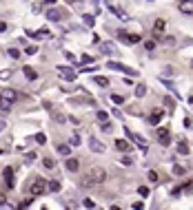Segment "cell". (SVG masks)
<instances>
[{
    "label": "cell",
    "instance_id": "obj_11",
    "mask_svg": "<svg viewBox=\"0 0 193 210\" xmlns=\"http://www.w3.org/2000/svg\"><path fill=\"white\" fill-rule=\"evenodd\" d=\"M67 170H69V173H78V170H80V161H78L76 157H69V159H67Z\"/></svg>",
    "mask_w": 193,
    "mask_h": 210
},
{
    "label": "cell",
    "instance_id": "obj_55",
    "mask_svg": "<svg viewBox=\"0 0 193 210\" xmlns=\"http://www.w3.org/2000/svg\"><path fill=\"white\" fill-rule=\"evenodd\" d=\"M191 69H193V60H191Z\"/></svg>",
    "mask_w": 193,
    "mask_h": 210
},
{
    "label": "cell",
    "instance_id": "obj_46",
    "mask_svg": "<svg viewBox=\"0 0 193 210\" xmlns=\"http://www.w3.org/2000/svg\"><path fill=\"white\" fill-rule=\"evenodd\" d=\"M31 9H33V13H40V11H42V5H40V2H38V5H33V7H31Z\"/></svg>",
    "mask_w": 193,
    "mask_h": 210
},
{
    "label": "cell",
    "instance_id": "obj_51",
    "mask_svg": "<svg viewBox=\"0 0 193 210\" xmlns=\"http://www.w3.org/2000/svg\"><path fill=\"white\" fill-rule=\"evenodd\" d=\"M7 31V22H0V33H5Z\"/></svg>",
    "mask_w": 193,
    "mask_h": 210
},
{
    "label": "cell",
    "instance_id": "obj_32",
    "mask_svg": "<svg viewBox=\"0 0 193 210\" xmlns=\"http://www.w3.org/2000/svg\"><path fill=\"white\" fill-rule=\"evenodd\" d=\"M25 53H27V55H36V53H38V46H36V44H33V46H27Z\"/></svg>",
    "mask_w": 193,
    "mask_h": 210
},
{
    "label": "cell",
    "instance_id": "obj_3",
    "mask_svg": "<svg viewBox=\"0 0 193 210\" xmlns=\"http://www.w3.org/2000/svg\"><path fill=\"white\" fill-rule=\"evenodd\" d=\"M44 190H47V181H44L42 177L33 179V184H31V195H33V197H40Z\"/></svg>",
    "mask_w": 193,
    "mask_h": 210
},
{
    "label": "cell",
    "instance_id": "obj_17",
    "mask_svg": "<svg viewBox=\"0 0 193 210\" xmlns=\"http://www.w3.org/2000/svg\"><path fill=\"white\" fill-rule=\"evenodd\" d=\"M133 95H135V98H144V95H147V84L140 82V84L135 86V91H133Z\"/></svg>",
    "mask_w": 193,
    "mask_h": 210
},
{
    "label": "cell",
    "instance_id": "obj_23",
    "mask_svg": "<svg viewBox=\"0 0 193 210\" xmlns=\"http://www.w3.org/2000/svg\"><path fill=\"white\" fill-rule=\"evenodd\" d=\"M164 29V20H155V25H153V33H162Z\"/></svg>",
    "mask_w": 193,
    "mask_h": 210
},
{
    "label": "cell",
    "instance_id": "obj_57",
    "mask_svg": "<svg viewBox=\"0 0 193 210\" xmlns=\"http://www.w3.org/2000/svg\"><path fill=\"white\" fill-rule=\"evenodd\" d=\"M107 2H109V0H107Z\"/></svg>",
    "mask_w": 193,
    "mask_h": 210
},
{
    "label": "cell",
    "instance_id": "obj_38",
    "mask_svg": "<svg viewBox=\"0 0 193 210\" xmlns=\"http://www.w3.org/2000/svg\"><path fill=\"white\" fill-rule=\"evenodd\" d=\"M64 58L69 60V64H76V55L74 53H64Z\"/></svg>",
    "mask_w": 193,
    "mask_h": 210
},
{
    "label": "cell",
    "instance_id": "obj_49",
    "mask_svg": "<svg viewBox=\"0 0 193 210\" xmlns=\"http://www.w3.org/2000/svg\"><path fill=\"white\" fill-rule=\"evenodd\" d=\"M0 206H7V197H5L3 193H0Z\"/></svg>",
    "mask_w": 193,
    "mask_h": 210
},
{
    "label": "cell",
    "instance_id": "obj_29",
    "mask_svg": "<svg viewBox=\"0 0 193 210\" xmlns=\"http://www.w3.org/2000/svg\"><path fill=\"white\" fill-rule=\"evenodd\" d=\"M120 164H122V166H131V164H133V159H131L129 155H124L122 159H120Z\"/></svg>",
    "mask_w": 193,
    "mask_h": 210
},
{
    "label": "cell",
    "instance_id": "obj_27",
    "mask_svg": "<svg viewBox=\"0 0 193 210\" xmlns=\"http://www.w3.org/2000/svg\"><path fill=\"white\" fill-rule=\"evenodd\" d=\"M189 150H191V148H189L184 142H182V144H178V153H180V155H189Z\"/></svg>",
    "mask_w": 193,
    "mask_h": 210
},
{
    "label": "cell",
    "instance_id": "obj_42",
    "mask_svg": "<svg viewBox=\"0 0 193 210\" xmlns=\"http://www.w3.org/2000/svg\"><path fill=\"white\" fill-rule=\"evenodd\" d=\"M31 201H33V195H31V199H25V201H20V208H27Z\"/></svg>",
    "mask_w": 193,
    "mask_h": 210
},
{
    "label": "cell",
    "instance_id": "obj_31",
    "mask_svg": "<svg viewBox=\"0 0 193 210\" xmlns=\"http://www.w3.org/2000/svg\"><path fill=\"white\" fill-rule=\"evenodd\" d=\"M11 78V71L9 69H3V71H0V80H9Z\"/></svg>",
    "mask_w": 193,
    "mask_h": 210
},
{
    "label": "cell",
    "instance_id": "obj_21",
    "mask_svg": "<svg viewBox=\"0 0 193 210\" xmlns=\"http://www.w3.org/2000/svg\"><path fill=\"white\" fill-rule=\"evenodd\" d=\"M95 84H98V86H102V88H107V86H109V78H102V75H98V78H95Z\"/></svg>",
    "mask_w": 193,
    "mask_h": 210
},
{
    "label": "cell",
    "instance_id": "obj_34",
    "mask_svg": "<svg viewBox=\"0 0 193 210\" xmlns=\"http://www.w3.org/2000/svg\"><path fill=\"white\" fill-rule=\"evenodd\" d=\"M36 142H38V144H44V142H47V135H44V133H38V135H36Z\"/></svg>",
    "mask_w": 193,
    "mask_h": 210
},
{
    "label": "cell",
    "instance_id": "obj_13",
    "mask_svg": "<svg viewBox=\"0 0 193 210\" xmlns=\"http://www.w3.org/2000/svg\"><path fill=\"white\" fill-rule=\"evenodd\" d=\"M89 148H91L93 153H104V146H102L95 137H89Z\"/></svg>",
    "mask_w": 193,
    "mask_h": 210
},
{
    "label": "cell",
    "instance_id": "obj_24",
    "mask_svg": "<svg viewBox=\"0 0 193 210\" xmlns=\"http://www.w3.org/2000/svg\"><path fill=\"white\" fill-rule=\"evenodd\" d=\"M155 44H158L155 38H153V40H147V42H144V49H147V51H153V49H155Z\"/></svg>",
    "mask_w": 193,
    "mask_h": 210
},
{
    "label": "cell",
    "instance_id": "obj_53",
    "mask_svg": "<svg viewBox=\"0 0 193 210\" xmlns=\"http://www.w3.org/2000/svg\"><path fill=\"white\" fill-rule=\"evenodd\" d=\"M189 104H191V106H193V95H189Z\"/></svg>",
    "mask_w": 193,
    "mask_h": 210
},
{
    "label": "cell",
    "instance_id": "obj_30",
    "mask_svg": "<svg viewBox=\"0 0 193 210\" xmlns=\"http://www.w3.org/2000/svg\"><path fill=\"white\" fill-rule=\"evenodd\" d=\"M158 179H160L158 173H155V170H149V181H151V184H158Z\"/></svg>",
    "mask_w": 193,
    "mask_h": 210
},
{
    "label": "cell",
    "instance_id": "obj_37",
    "mask_svg": "<svg viewBox=\"0 0 193 210\" xmlns=\"http://www.w3.org/2000/svg\"><path fill=\"white\" fill-rule=\"evenodd\" d=\"M186 170L182 168V166H173V175H184Z\"/></svg>",
    "mask_w": 193,
    "mask_h": 210
},
{
    "label": "cell",
    "instance_id": "obj_2",
    "mask_svg": "<svg viewBox=\"0 0 193 210\" xmlns=\"http://www.w3.org/2000/svg\"><path fill=\"white\" fill-rule=\"evenodd\" d=\"M107 179V173H104V168H100V166H93L91 170H89V175H87V184H102Z\"/></svg>",
    "mask_w": 193,
    "mask_h": 210
},
{
    "label": "cell",
    "instance_id": "obj_10",
    "mask_svg": "<svg viewBox=\"0 0 193 210\" xmlns=\"http://www.w3.org/2000/svg\"><path fill=\"white\" fill-rule=\"evenodd\" d=\"M3 179H5V184H7V188H13V168H11V166H7V168L3 170Z\"/></svg>",
    "mask_w": 193,
    "mask_h": 210
},
{
    "label": "cell",
    "instance_id": "obj_14",
    "mask_svg": "<svg viewBox=\"0 0 193 210\" xmlns=\"http://www.w3.org/2000/svg\"><path fill=\"white\" fill-rule=\"evenodd\" d=\"M113 144H115V148H118V150H122V153H127V150L131 148V144L127 142V139H115Z\"/></svg>",
    "mask_w": 193,
    "mask_h": 210
},
{
    "label": "cell",
    "instance_id": "obj_7",
    "mask_svg": "<svg viewBox=\"0 0 193 210\" xmlns=\"http://www.w3.org/2000/svg\"><path fill=\"white\" fill-rule=\"evenodd\" d=\"M118 38L124 40V42H129V44H138V42L142 40L138 33H127V31H118Z\"/></svg>",
    "mask_w": 193,
    "mask_h": 210
},
{
    "label": "cell",
    "instance_id": "obj_39",
    "mask_svg": "<svg viewBox=\"0 0 193 210\" xmlns=\"http://www.w3.org/2000/svg\"><path fill=\"white\" fill-rule=\"evenodd\" d=\"M84 25H87V27H93V16H84Z\"/></svg>",
    "mask_w": 193,
    "mask_h": 210
},
{
    "label": "cell",
    "instance_id": "obj_16",
    "mask_svg": "<svg viewBox=\"0 0 193 210\" xmlns=\"http://www.w3.org/2000/svg\"><path fill=\"white\" fill-rule=\"evenodd\" d=\"M162 117H164V113H162V111H153V113H151V117H149V122L155 126V124L162 122Z\"/></svg>",
    "mask_w": 193,
    "mask_h": 210
},
{
    "label": "cell",
    "instance_id": "obj_5",
    "mask_svg": "<svg viewBox=\"0 0 193 210\" xmlns=\"http://www.w3.org/2000/svg\"><path fill=\"white\" fill-rule=\"evenodd\" d=\"M107 69H113V71H122V73H127L129 78H133V75H138L131 66H124V64H120V62H107Z\"/></svg>",
    "mask_w": 193,
    "mask_h": 210
},
{
    "label": "cell",
    "instance_id": "obj_25",
    "mask_svg": "<svg viewBox=\"0 0 193 210\" xmlns=\"http://www.w3.org/2000/svg\"><path fill=\"white\" fill-rule=\"evenodd\" d=\"M95 117H98L100 122H109V113L107 111H98V113H95Z\"/></svg>",
    "mask_w": 193,
    "mask_h": 210
},
{
    "label": "cell",
    "instance_id": "obj_40",
    "mask_svg": "<svg viewBox=\"0 0 193 210\" xmlns=\"http://www.w3.org/2000/svg\"><path fill=\"white\" fill-rule=\"evenodd\" d=\"M138 193H140L142 197H147V195H149V188H147V186H140V190H138Z\"/></svg>",
    "mask_w": 193,
    "mask_h": 210
},
{
    "label": "cell",
    "instance_id": "obj_12",
    "mask_svg": "<svg viewBox=\"0 0 193 210\" xmlns=\"http://www.w3.org/2000/svg\"><path fill=\"white\" fill-rule=\"evenodd\" d=\"M178 9H180L182 13L191 16V13H193V0H184V2H180V5H178Z\"/></svg>",
    "mask_w": 193,
    "mask_h": 210
},
{
    "label": "cell",
    "instance_id": "obj_43",
    "mask_svg": "<svg viewBox=\"0 0 193 210\" xmlns=\"http://www.w3.org/2000/svg\"><path fill=\"white\" fill-rule=\"evenodd\" d=\"M91 62H93V55H84L82 58V64H91Z\"/></svg>",
    "mask_w": 193,
    "mask_h": 210
},
{
    "label": "cell",
    "instance_id": "obj_1",
    "mask_svg": "<svg viewBox=\"0 0 193 210\" xmlns=\"http://www.w3.org/2000/svg\"><path fill=\"white\" fill-rule=\"evenodd\" d=\"M16 102V91L13 88H5L0 93V111H11V104Z\"/></svg>",
    "mask_w": 193,
    "mask_h": 210
},
{
    "label": "cell",
    "instance_id": "obj_45",
    "mask_svg": "<svg viewBox=\"0 0 193 210\" xmlns=\"http://www.w3.org/2000/svg\"><path fill=\"white\" fill-rule=\"evenodd\" d=\"M164 106H175V102L171 98H164Z\"/></svg>",
    "mask_w": 193,
    "mask_h": 210
},
{
    "label": "cell",
    "instance_id": "obj_22",
    "mask_svg": "<svg viewBox=\"0 0 193 210\" xmlns=\"http://www.w3.org/2000/svg\"><path fill=\"white\" fill-rule=\"evenodd\" d=\"M47 190L58 193V190H60V181H49V184H47Z\"/></svg>",
    "mask_w": 193,
    "mask_h": 210
},
{
    "label": "cell",
    "instance_id": "obj_33",
    "mask_svg": "<svg viewBox=\"0 0 193 210\" xmlns=\"http://www.w3.org/2000/svg\"><path fill=\"white\" fill-rule=\"evenodd\" d=\"M111 100H113V104H122V102H124V98L118 95V93H115V95H111Z\"/></svg>",
    "mask_w": 193,
    "mask_h": 210
},
{
    "label": "cell",
    "instance_id": "obj_52",
    "mask_svg": "<svg viewBox=\"0 0 193 210\" xmlns=\"http://www.w3.org/2000/svg\"><path fill=\"white\" fill-rule=\"evenodd\" d=\"M5 126H7V124H5L3 120H0V133H3V131H5Z\"/></svg>",
    "mask_w": 193,
    "mask_h": 210
},
{
    "label": "cell",
    "instance_id": "obj_20",
    "mask_svg": "<svg viewBox=\"0 0 193 210\" xmlns=\"http://www.w3.org/2000/svg\"><path fill=\"white\" fill-rule=\"evenodd\" d=\"M7 55H9L11 60H18V58H22V55H20V51L16 49V46H11V49H7Z\"/></svg>",
    "mask_w": 193,
    "mask_h": 210
},
{
    "label": "cell",
    "instance_id": "obj_41",
    "mask_svg": "<svg viewBox=\"0 0 193 210\" xmlns=\"http://www.w3.org/2000/svg\"><path fill=\"white\" fill-rule=\"evenodd\" d=\"M82 206H84V208H95V203H93L91 199H84V201H82Z\"/></svg>",
    "mask_w": 193,
    "mask_h": 210
},
{
    "label": "cell",
    "instance_id": "obj_44",
    "mask_svg": "<svg viewBox=\"0 0 193 210\" xmlns=\"http://www.w3.org/2000/svg\"><path fill=\"white\" fill-rule=\"evenodd\" d=\"M131 208H133V210H142V208H144V203H142V201H135Z\"/></svg>",
    "mask_w": 193,
    "mask_h": 210
},
{
    "label": "cell",
    "instance_id": "obj_47",
    "mask_svg": "<svg viewBox=\"0 0 193 210\" xmlns=\"http://www.w3.org/2000/svg\"><path fill=\"white\" fill-rule=\"evenodd\" d=\"M164 75H173V69L171 66H164Z\"/></svg>",
    "mask_w": 193,
    "mask_h": 210
},
{
    "label": "cell",
    "instance_id": "obj_6",
    "mask_svg": "<svg viewBox=\"0 0 193 210\" xmlns=\"http://www.w3.org/2000/svg\"><path fill=\"white\" fill-rule=\"evenodd\" d=\"M56 69H58L60 78H62V80H69V82H74V80H76V75H78L71 66H56Z\"/></svg>",
    "mask_w": 193,
    "mask_h": 210
},
{
    "label": "cell",
    "instance_id": "obj_19",
    "mask_svg": "<svg viewBox=\"0 0 193 210\" xmlns=\"http://www.w3.org/2000/svg\"><path fill=\"white\" fill-rule=\"evenodd\" d=\"M58 153L64 155V157H69V153H71V144H69V146H67V144H58Z\"/></svg>",
    "mask_w": 193,
    "mask_h": 210
},
{
    "label": "cell",
    "instance_id": "obj_35",
    "mask_svg": "<svg viewBox=\"0 0 193 210\" xmlns=\"http://www.w3.org/2000/svg\"><path fill=\"white\" fill-rule=\"evenodd\" d=\"M44 36H49V31H47V29H40V31L33 33V38H44Z\"/></svg>",
    "mask_w": 193,
    "mask_h": 210
},
{
    "label": "cell",
    "instance_id": "obj_54",
    "mask_svg": "<svg viewBox=\"0 0 193 210\" xmlns=\"http://www.w3.org/2000/svg\"><path fill=\"white\" fill-rule=\"evenodd\" d=\"M3 153H5V150H3V148H0V155H3Z\"/></svg>",
    "mask_w": 193,
    "mask_h": 210
},
{
    "label": "cell",
    "instance_id": "obj_8",
    "mask_svg": "<svg viewBox=\"0 0 193 210\" xmlns=\"http://www.w3.org/2000/svg\"><path fill=\"white\" fill-rule=\"evenodd\" d=\"M158 139H160V144H162V146H169V144H171V135H169V128L160 126V128H158Z\"/></svg>",
    "mask_w": 193,
    "mask_h": 210
},
{
    "label": "cell",
    "instance_id": "obj_48",
    "mask_svg": "<svg viewBox=\"0 0 193 210\" xmlns=\"http://www.w3.org/2000/svg\"><path fill=\"white\" fill-rule=\"evenodd\" d=\"M184 126H186V128H193V122H191L189 117H184Z\"/></svg>",
    "mask_w": 193,
    "mask_h": 210
},
{
    "label": "cell",
    "instance_id": "obj_36",
    "mask_svg": "<svg viewBox=\"0 0 193 210\" xmlns=\"http://www.w3.org/2000/svg\"><path fill=\"white\" fill-rule=\"evenodd\" d=\"M100 128H102L104 133H111V131H113V126H111L109 122H102V126H100Z\"/></svg>",
    "mask_w": 193,
    "mask_h": 210
},
{
    "label": "cell",
    "instance_id": "obj_26",
    "mask_svg": "<svg viewBox=\"0 0 193 210\" xmlns=\"http://www.w3.org/2000/svg\"><path fill=\"white\" fill-rule=\"evenodd\" d=\"M42 166H44V168H53V166H56V161H53L51 157H44V159H42Z\"/></svg>",
    "mask_w": 193,
    "mask_h": 210
},
{
    "label": "cell",
    "instance_id": "obj_50",
    "mask_svg": "<svg viewBox=\"0 0 193 210\" xmlns=\"http://www.w3.org/2000/svg\"><path fill=\"white\" fill-rule=\"evenodd\" d=\"M42 5H47V7H53V5H56V0H44Z\"/></svg>",
    "mask_w": 193,
    "mask_h": 210
},
{
    "label": "cell",
    "instance_id": "obj_18",
    "mask_svg": "<svg viewBox=\"0 0 193 210\" xmlns=\"http://www.w3.org/2000/svg\"><path fill=\"white\" fill-rule=\"evenodd\" d=\"M22 73H25V78H27V80H38V73L33 71L31 66H25V69H22Z\"/></svg>",
    "mask_w": 193,
    "mask_h": 210
},
{
    "label": "cell",
    "instance_id": "obj_56",
    "mask_svg": "<svg viewBox=\"0 0 193 210\" xmlns=\"http://www.w3.org/2000/svg\"><path fill=\"white\" fill-rule=\"evenodd\" d=\"M180 2H184V0H180Z\"/></svg>",
    "mask_w": 193,
    "mask_h": 210
},
{
    "label": "cell",
    "instance_id": "obj_28",
    "mask_svg": "<svg viewBox=\"0 0 193 210\" xmlns=\"http://www.w3.org/2000/svg\"><path fill=\"white\" fill-rule=\"evenodd\" d=\"M71 146H80V135H78V133L71 135Z\"/></svg>",
    "mask_w": 193,
    "mask_h": 210
},
{
    "label": "cell",
    "instance_id": "obj_9",
    "mask_svg": "<svg viewBox=\"0 0 193 210\" xmlns=\"http://www.w3.org/2000/svg\"><path fill=\"white\" fill-rule=\"evenodd\" d=\"M47 20H51V22H60V20H62V11L56 9V7H49V11H47Z\"/></svg>",
    "mask_w": 193,
    "mask_h": 210
},
{
    "label": "cell",
    "instance_id": "obj_4",
    "mask_svg": "<svg viewBox=\"0 0 193 210\" xmlns=\"http://www.w3.org/2000/svg\"><path fill=\"white\" fill-rule=\"evenodd\" d=\"M124 131H127V137L131 139V142H135V144H138V148H140L142 153H147V148H149V146H147V139L140 137V135H135V133H131L129 128H124Z\"/></svg>",
    "mask_w": 193,
    "mask_h": 210
},
{
    "label": "cell",
    "instance_id": "obj_15",
    "mask_svg": "<svg viewBox=\"0 0 193 210\" xmlns=\"http://www.w3.org/2000/svg\"><path fill=\"white\" fill-rule=\"evenodd\" d=\"M100 49H102V53H107V55H115V46H113L111 42H102Z\"/></svg>",
    "mask_w": 193,
    "mask_h": 210
}]
</instances>
